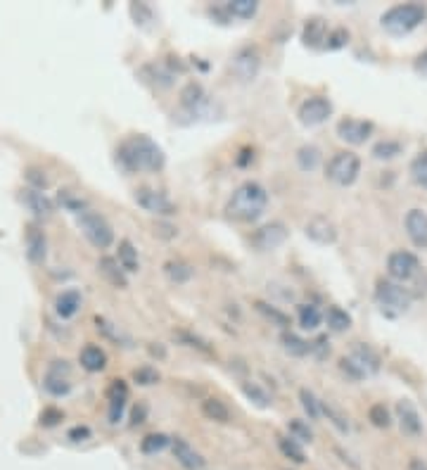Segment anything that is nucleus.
I'll use <instances>...</instances> for the list:
<instances>
[{
    "label": "nucleus",
    "mask_w": 427,
    "mask_h": 470,
    "mask_svg": "<svg viewBox=\"0 0 427 470\" xmlns=\"http://www.w3.org/2000/svg\"><path fill=\"white\" fill-rule=\"evenodd\" d=\"M116 164L126 174L159 171L166 164V155L147 135H131L116 147Z\"/></svg>",
    "instance_id": "f257e3e1"
},
{
    "label": "nucleus",
    "mask_w": 427,
    "mask_h": 470,
    "mask_svg": "<svg viewBox=\"0 0 427 470\" xmlns=\"http://www.w3.org/2000/svg\"><path fill=\"white\" fill-rule=\"evenodd\" d=\"M266 205H268L266 188L256 181H245L242 186H237L235 193L230 195L228 205H225V214H228L233 221L252 224V221L261 217Z\"/></svg>",
    "instance_id": "f03ea898"
},
{
    "label": "nucleus",
    "mask_w": 427,
    "mask_h": 470,
    "mask_svg": "<svg viewBox=\"0 0 427 470\" xmlns=\"http://www.w3.org/2000/svg\"><path fill=\"white\" fill-rule=\"evenodd\" d=\"M427 8L423 3H404L394 5L383 15V26L385 31H390L392 36H406L413 29H418L425 22Z\"/></svg>",
    "instance_id": "7ed1b4c3"
},
{
    "label": "nucleus",
    "mask_w": 427,
    "mask_h": 470,
    "mask_svg": "<svg viewBox=\"0 0 427 470\" xmlns=\"http://www.w3.org/2000/svg\"><path fill=\"white\" fill-rule=\"evenodd\" d=\"M76 224H79L83 238L93 247H98V250H107V247L114 243V231L112 226H109V221L102 217V214L93 212V209L81 212L79 217H76Z\"/></svg>",
    "instance_id": "20e7f679"
},
{
    "label": "nucleus",
    "mask_w": 427,
    "mask_h": 470,
    "mask_svg": "<svg viewBox=\"0 0 427 470\" xmlns=\"http://www.w3.org/2000/svg\"><path fill=\"white\" fill-rule=\"evenodd\" d=\"M375 302L390 313H404L413 302V292L390 278H380L375 285Z\"/></svg>",
    "instance_id": "39448f33"
},
{
    "label": "nucleus",
    "mask_w": 427,
    "mask_h": 470,
    "mask_svg": "<svg viewBox=\"0 0 427 470\" xmlns=\"http://www.w3.org/2000/svg\"><path fill=\"white\" fill-rule=\"evenodd\" d=\"M359 174H361V157L354 152H338L326 167L328 181H333L335 186H342V188L356 183Z\"/></svg>",
    "instance_id": "423d86ee"
},
{
    "label": "nucleus",
    "mask_w": 427,
    "mask_h": 470,
    "mask_svg": "<svg viewBox=\"0 0 427 470\" xmlns=\"http://www.w3.org/2000/svg\"><path fill=\"white\" fill-rule=\"evenodd\" d=\"M420 271L423 269H420L418 257L406 250L392 252L390 257H387V273H390V280H394V283H401V285L409 283V280L418 278Z\"/></svg>",
    "instance_id": "0eeeda50"
},
{
    "label": "nucleus",
    "mask_w": 427,
    "mask_h": 470,
    "mask_svg": "<svg viewBox=\"0 0 427 470\" xmlns=\"http://www.w3.org/2000/svg\"><path fill=\"white\" fill-rule=\"evenodd\" d=\"M71 366L64 358H55L48 363L43 375V387L53 397H67L71 392Z\"/></svg>",
    "instance_id": "6e6552de"
},
{
    "label": "nucleus",
    "mask_w": 427,
    "mask_h": 470,
    "mask_svg": "<svg viewBox=\"0 0 427 470\" xmlns=\"http://www.w3.org/2000/svg\"><path fill=\"white\" fill-rule=\"evenodd\" d=\"M230 69L240 81H254L259 69H261V52L256 45H245L233 55Z\"/></svg>",
    "instance_id": "1a4fd4ad"
},
{
    "label": "nucleus",
    "mask_w": 427,
    "mask_h": 470,
    "mask_svg": "<svg viewBox=\"0 0 427 470\" xmlns=\"http://www.w3.org/2000/svg\"><path fill=\"white\" fill-rule=\"evenodd\" d=\"M287 235L290 231L283 221H271V224H264L261 228H256L249 240L259 252H273L287 240Z\"/></svg>",
    "instance_id": "9d476101"
},
{
    "label": "nucleus",
    "mask_w": 427,
    "mask_h": 470,
    "mask_svg": "<svg viewBox=\"0 0 427 470\" xmlns=\"http://www.w3.org/2000/svg\"><path fill=\"white\" fill-rule=\"evenodd\" d=\"M135 202H138V207H142L145 212L157 214V217H173V214L178 212L176 205H173L164 193L152 191V188H138V191H135Z\"/></svg>",
    "instance_id": "9b49d317"
},
{
    "label": "nucleus",
    "mask_w": 427,
    "mask_h": 470,
    "mask_svg": "<svg viewBox=\"0 0 427 470\" xmlns=\"http://www.w3.org/2000/svg\"><path fill=\"white\" fill-rule=\"evenodd\" d=\"M330 114H333V102L323 95H314L304 100L299 104V112H297L304 126H318V123L330 119Z\"/></svg>",
    "instance_id": "f8f14e48"
},
{
    "label": "nucleus",
    "mask_w": 427,
    "mask_h": 470,
    "mask_svg": "<svg viewBox=\"0 0 427 470\" xmlns=\"http://www.w3.org/2000/svg\"><path fill=\"white\" fill-rule=\"evenodd\" d=\"M373 121L366 119H342L338 123V135L342 140L352 143V145H364L373 133Z\"/></svg>",
    "instance_id": "ddd939ff"
},
{
    "label": "nucleus",
    "mask_w": 427,
    "mask_h": 470,
    "mask_svg": "<svg viewBox=\"0 0 427 470\" xmlns=\"http://www.w3.org/2000/svg\"><path fill=\"white\" fill-rule=\"evenodd\" d=\"M406 233H409L411 243L420 247V250H427V212L425 209H411L404 219Z\"/></svg>",
    "instance_id": "4468645a"
},
{
    "label": "nucleus",
    "mask_w": 427,
    "mask_h": 470,
    "mask_svg": "<svg viewBox=\"0 0 427 470\" xmlns=\"http://www.w3.org/2000/svg\"><path fill=\"white\" fill-rule=\"evenodd\" d=\"M24 247H27V257H29L31 264H43L45 254H48V240H45V233L36 224L27 226Z\"/></svg>",
    "instance_id": "2eb2a0df"
},
{
    "label": "nucleus",
    "mask_w": 427,
    "mask_h": 470,
    "mask_svg": "<svg viewBox=\"0 0 427 470\" xmlns=\"http://www.w3.org/2000/svg\"><path fill=\"white\" fill-rule=\"evenodd\" d=\"M397 418H399L401 430H404L406 435H411V437L423 435V418H420L418 409L413 406L409 399L397 402Z\"/></svg>",
    "instance_id": "dca6fc26"
},
{
    "label": "nucleus",
    "mask_w": 427,
    "mask_h": 470,
    "mask_svg": "<svg viewBox=\"0 0 427 470\" xmlns=\"http://www.w3.org/2000/svg\"><path fill=\"white\" fill-rule=\"evenodd\" d=\"M304 233H307L309 240H314L318 245H333L338 240V228L326 217H314L304 228Z\"/></svg>",
    "instance_id": "f3484780"
},
{
    "label": "nucleus",
    "mask_w": 427,
    "mask_h": 470,
    "mask_svg": "<svg viewBox=\"0 0 427 470\" xmlns=\"http://www.w3.org/2000/svg\"><path fill=\"white\" fill-rule=\"evenodd\" d=\"M107 397H109V423L116 426V423L124 418V411H126V397H128V387L124 380H114L109 385L107 390Z\"/></svg>",
    "instance_id": "a211bd4d"
},
{
    "label": "nucleus",
    "mask_w": 427,
    "mask_h": 470,
    "mask_svg": "<svg viewBox=\"0 0 427 470\" xmlns=\"http://www.w3.org/2000/svg\"><path fill=\"white\" fill-rule=\"evenodd\" d=\"M328 34H330V31H328L326 19L314 17V19H309V22L304 24V29H302V43L307 45V48H311V50L326 48Z\"/></svg>",
    "instance_id": "6ab92c4d"
},
{
    "label": "nucleus",
    "mask_w": 427,
    "mask_h": 470,
    "mask_svg": "<svg viewBox=\"0 0 427 470\" xmlns=\"http://www.w3.org/2000/svg\"><path fill=\"white\" fill-rule=\"evenodd\" d=\"M22 202L36 214L38 219H48L50 214L55 212L53 200H50L48 195L41 193V191H34V188H24V191H22Z\"/></svg>",
    "instance_id": "aec40b11"
},
{
    "label": "nucleus",
    "mask_w": 427,
    "mask_h": 470,
    "mask_svg": "<svg viewBox=\"0 0 427 470\" xmlns=\"http://www.w3.org/2000/svg\"><path fill=\"white\" fill-rule=\"evenodd\" d=\"M352 361L359 366L361 370H364L366 375H373L380 370V356L375 354V349L371 344H364V342H356L354 349H352Z\"/></svg>",
    "instance_id": "412c9836"
},
{
    "label": "nucleus",
    "mask_w": 427,
    "mask_h": 470,
    "mask_svg": "<svg viewBox=\"0 0 427 470\" xmlns=\"http://www.w3.org/2000/svg\"><path fill=\"white\" fill-rule=\"evenodd\" d=\"M171 449H173V456H176V461L185 470H202L204 468V459L185 440H180V437L171 440Z\"/></svg>",
    "instance_id": "4be33fe9"
},
{
    "label": "nucleus",
    "mask_w": 427,
    "mask_h": 470,
    "mask_svg": "<svg viewBox=\"0 0 427 470\" xmlns=\"http://www.w3.org/2000/svg\"><path fill=\"white\" fill-rule=\"evenodd\" d=\"M81 309V292L79 290H64L57 295L55 299V313L62 318V321H69L74 318Z\"/></svg>",
    "instance_id": "5701e85b"
},
{
    "label": "nucleus",
    "mask_w": 427,
    "mask_h": 470,
    "mask_svg": "<svg viewBox=\"0 0 427 470\" xmlns=\"http://www.w3.org/2000/svg\"><path fill=\"white\" fill-rule=\"evenodd\" d=\"M79 361L88 373H100V370H105V366H107V354L98 347V344H86L79 354Z\"/></svg>",
    "instance_id": "b1692460"
},
{
    "label": "nucleus",
    "mask_w": 427,
    "mask_h": 470,
    "mask_svg": "<svg viewBox=\"0 0 427 470\" xmlns=\"http://www.w3.org/2000/svg\"><path fill=\"white\" fill-rule=\"evenodd\" d=\"M98 271L105 276L109 283L114 287H126L128 285V278H126V271L119 266V261L112 259V257H102L98 261Z\"/></svg>",
    "instance_id": "393cba45"
},
{
    "label": "nucleus",
    "mask_w": 427,
    "mask_h": 470,
    "mask_svg": "<svg viewBox=\"0 0 427 470\" xmlns=\"http://www.w3.org/2000/svg\"><path fill=\"white\" fill-rule=\"evenodd\" d=\"M204 102H206V90L202 88V83L190 81L183 90H180V104H183L185 109H190V112L199 109Z\"/></svg>",
    "instance_id": "a878e982"
},
{
    "label": "nucleus",
    "mask_w": 427,
    "mask_h": 470,
    "mask_svg": "<svg viewBox=\"0 0 427 470\" xmlns=\"http://www.w3.org/2000/svg\"><path fill=\"white\" fill-rule=\"evenodd\" d=\"M280 344H283L285 354H290V356H307V354H311V342H307V339L299 337L292 330H285L283 332Z\"/></svg>",
    "instance_id": "bb28decb"
},
{
    "label": "nucleus",
    "mask_w": 427,
    "mask_h": 470,
    "mask_svg": "<svg viewBox=\"0 0 427 470\" xmlns=\"http://www.w3.org/2000/svg\"><path fill=\"white\" fill-rule=\"evenodd\" d=\"M116 261L126 273H133L140 269V261H138V250L133 247L131 240H121L119 243V252H116Z\"/></svg>",
    "instance_id": "cd10ccee"
},
{
    "label": "nucleus",
    "mask_w": 427,
    "mask_h": 470,
    "mask_svg": "<svg viewBox=\"0 0 427 470\" xmlns=\"http://www.w3.org/2000/svg\"><path fill=\"white\" fill-rule=\"evenodd\" d=\"M297 316H299V325L304 330H316L323 323V311L316 304H299Z\"/></svg>",
    "instance_id": "c85d7f7f"
},
{
    "label": "nucleus",
    "mask_w": 427,
    "mask_h": 470,
    "mask_svg": "<svg viewBox=\"0 0 427 470\" xmlns=\"http://www.w3.org/2000/svg\"><path fill=\"white\" fill-rule=\"evenodd\" d=\"M326 321H328V328L333 332H345L352 328V316H349L345 309H340V306H328Z\"/></svg>",
    "instance_id": "c756f323"
},
{
    "label": "nucleus",
    "mask_w": 427,
    "mask_h": 470,
    "mask_svg": "<svg viewBox=\"0 0 427 470\" xmlns=\"http://www.w3.org/2000/svg\"><path fill=\"white\" fill-rule=\"evenodd\" d=\"M202 414L214 423H228L230 421V409L225 406L221 399H204Z\"/></svg>",
    "instance_id": "7c9ffc66"
},
{
    "label": "nucleus",
    "mask_w": 427,
    "mask_h": 470,
    "mask_svg": "<svg viewBox=\"0 0 427 470\" xmlns=\"http://www.w3.org/2000/svg\"><path fill=\"white\" fill-rule=\"evenodd\" d=\"M164 273L169 276V280H173V283H187V280L192 278V266L190 264H185V261H180V259H176V261H166L164 264Z\"/></svg>",
    "instance_id": "2f4dec72"
},
{
    "label": "nucleus",
    "mask_w": 427,
    "mask_h": 470,
    "mask_svg": "<svg viewBox=\"0 0 427 470\" xmlns=\"http://www.w3.org/2000/svg\"><path fill=\"white\" fill-rule=\"evenodd\" d=\"M297 164L302 171H314L321 164V150L316 145H302L297 150Z\"/></svg>",
    "instance_id": "473e14b6"
},
{
    "label": "nucleus",
    "mask_w": 427,
    "mask_h": 470,
    "mask_svg": "<svg viewBox=\"0 0 427 470\" xmlns=\"http://www.w3.org/2000/svg\"><path fill=\"white\" fill-rule=\"evenodd\" d=\"M225 10H228L230 17L252 19V17L256 15L259 3H256V0H230V3H225Z\"/></svg>",
    "instance_id": "72a5a7b5"
},
{
    "label": "nucleus",
    "mask_w": 427,
    "mask_h": 470,
    "mask_svg": "<svg viewBox=\"0 0 427 470\" xmlns=\"http://www.w3.org/2000/svg\"><path fill=\"white\" fill-rule=\"evenodd\" d=\"M278 449L283 452L285 459H290L295 463L307 461V454H304V449L299 447V442H297L295 437H278Z\"/></svg>",
    "instance_id": "f704fd0d"
},
{
    "label": "nucleus",
    "mask_w": 427,
    "mask_h": 470,
    "mask_svg": "<svg viewBox=\"0 0 427 470\" xmlns=\"http://www.w3.org/2000/svg\"><path fill=\"white\" fill-rule=\"evenodd\" d=\"M411 179L418 183L420 188H427V147L413 157L411 162Z\"/></svg>",
    "instance_id": "c9c22d12"
},
{
    "label": "nucleus",
    "mask_w": 427,
    "mask_h": 470,
    "mask_svg": "<svg viewBox=\"0 0 427 470\" xmlns=\"http://www.w3.org/2000/svg\"><path fill=\"white\" fill-rule=\"evenodd\" d=\"M169 444H171L169 437L161 435V433H154V435H147L145 440L140 442V452L142 454H159V452H164Z\"/></svg>",
    "instance_id": "e433bc0d"
},
{
    "label": "nucleus",
    "mask_w": 427,
    "mask_h": 470,
    "mask_svg": "<svg viewBox=\"0 0 427 470\" xmlns=\"http://www.w3.org/2000/svg\"><path fill=\"white\" fill-rule=\"evenodd\" d=\"M321 414H323V416H328V421L333 423V426L338 428L340 433H349V421H347V416L342 414L340 409H335L333 404L321 402Z\"/></svg>",
    "instance_id": "4c0bfd02"
},
{
    "label": "nucleus",
    "mask_w": 427,
    "mask_h": 470,
    "mask_svg": "<svg viewBox=\"0 0 427 470\" xmlns=\"http://www.w3.org/2000/svg\"><path fill=\"white\" fill-rule=\"evenodd\" d=\"M401 143L397 140H380L373 145V157L375 159H394V157L401 155Z\"/></svg>",
    "instance_id": "58836bf2"
},
{
    "label": "nucleus",
    "mask_w": 427,
    "mask_h": 470,
    "mask_svg": "<svg viewBox=\"0 0 427 470\" xmlns=\"http://www.w3.org/2000/svg\"><path fill=\"white\" fill-rule=\"evenodd\" d=\"M299 402H302V409L307 411V416L311 418V421H318L321 418V402L316 399V394L311 390L302 387L299 390Z\"/></svg>",
    "instance_id": "ea45409f"
},
{
    "label": "nucleus",
    "mask_w": 427,
    "mask_h": 470,
    "mask_svg": "<svg viewBox=\"0 0 427 470\" xmlns=\"http://www.w3.org/2000/svg\"><path fill=\"white\" fill-rule=\"evenodd\" d=\"M242 392H245V397H247L249 402H254L256 406H261V409H266L268 404H271L268 394L261 387H259L256 382H242Z\"/></svg>",
    "instance_id": "a19ab883"
},
{
    "label": "nucleus",
    "mask_w": 427,
    "mask_h": 470,
    "mask_svg": "<svg viewBox=\"0 0 427 470\" xmlns=\"http://www.w3.org/2000/svg\"><path fill=\"white\" fill-rule=\"evenodd\" d=\"M60 205H62L64 209H69V212H74L76 217H79L81 212H86V209H88L86 200H81L79 195H74V193H69V191H60Z\"/></svg>",
    "instance_id": "79ce46f5"
},
{
    "label": "nucleus",
    "mask_w": 427,
    "mask_h": 470,
    "mask_svg": "<svg viewBox=\"0 0 427 470\" xmlns=\"http://www.w3.org/2000/svg\"><path fill=\"white\" fill-rule=\"evenodd\" d=\"M287 430H290V437H295L297 442H311L314 440L311 428H309L304 421H299V418H292V421L287 423Z\"/></svg>",
    "instance_id": "37998d69"
},
{
    "label": "nucleus",
    "mask_w": 427,
    "mask_h": 470,
    "mask_svg": "<svg viewBox=\"0 0 427 470\" xmlns=\"http://www.w3.org/2000/svg\"><path fill=\"white\" fill-rule=\"evenodd\" d=\"M368 418H371V423L375 428H390L392 426L390 411H387L385 404H373L371 411H368Z\"/></svg>",
    "instance_id": "c03bdc74"
},
{
    "label": "nucleus",
    "mask_w": 427,
    "mask_h": 470,
    "mask_svg": "<svg viewBox=\"0 0 427 470\" xmlns=\"http://www.w3.org/2000/svg\"><path fill=\"white\" fill-rule=\"evenodd\" d=\"M133 380L142 385V387H150V385L159 382V373H157V368H152V366H140V368L133 370Z\"/></svg>",
    "instance_id": "a18cd8bd"
},
{
    "label": "nucleus",
    "mask_w": 427,
    "mask_h": 470,
    "mask_svg": "<svg viewBox=\"0 0 427 470\" xmlns=\"http://www.w3.org/2000/svg\"><path fill=\"white\" fill-rule=\"evenodd\" d=\"M254 306H256V309L261 311L266 318H271L273 323H278V325H290V316H287V313H283V311H278L276 306H271V304H266V302H256Z\"/></svg>",
    "instance_id": "49530a36"
},
{
    "label": "nucleus",
    "mask_w": 427,
    "mask_h": 470,
    "mask_svg": "<svg viewBox=\"0 0 427 470\" xmlns=\"http://www.w3.org/2000/svg\"><path fill=\"white\" fill-rule=\"evenodd\" d=\"M347 43H349V31L340 26V29H335V31H330L328 34L326 48L328 50H340V48H345Z\"/></svg>",
    "instance_id": "de8ad7c7"
},
{
    "label": "nucleus",
    "mask_w": 427,
    "mask_h": 470,
    "mask_svg": "<svg viewBox=\"0 0 427 470\" xmlns=\"http://www.w3.org/2000/svg\"><path fill=\"white\" fill-rule=\"evenodd\" d=\"M27 181H29V188H34V191H43V188L48 186V176L36 167L27 169Z\"/></svg>",
    "instance_id": "09e8293b"
},
{
    "label": "nucleus",
    "mask_w": 427,
    "mask_h": 470,
    "mask_svg": "<svg viewBox=\"0 0 427 470\" xmlns=\"http://www.w3.org/2000/svg\"><path fill=\"white\" fill-rule=\"evenodd\" d=\"M64 418V414L60 409H53V406H48V409H43V414H41V426H45V428H53V426H57Z\"/></svg>",
    "instance_id": "8fccbe9b"
},
{
    "label": "nucleus",
    "mask_w": 427,
    "mask_h": 470,
    "mask_svg": "<svg viewBox=\"0 0 427 470\" xmlns=\"http://www.w3.org/2000/svg\"><path fill=\"white\" fill-rule=\"evenodd\" d=\"M178 337L183 339L187 347H195V349H199V351H204V354H211V347H206V342H204L202 337L190 335V332H178Z\"/></svg>",
    "instance_id": "3c124183"
},
{
    "label": "nucleus",
    "mask_w": 427,
    "mask_h": 470,
    "mask_svg": "<svg viewBox=\"0 0 427 470\" xmlns=\"http://www.w3.org/2000/svg\"><path fill=\"white\" fill-rule=\"evenodd\" d=\"M95 325H98V330L100 332H105V335L109 337V339H114V342H121V332H116L114 330V325L107 321V318H102V316H95Z\"/></svg>",
    "instance_id": "603ef678"
},
{
    "label": "nucleus",
    "mask_w": 427,
    "mask_h": 470,
    "mask_svg": "<svg viewBox=\"0 0 427 470\" xmlns=\"http://www.w3.org/2000/svg\"><path fill=\"white\" fill-rule=\"evenodd\" d=\"M340 368L345 370V373H347L349 378H354V380H361V378H366L364 370H361L359 366H356V363L352 361V358H347V356H345V358H340Z\"/></svg>",
    "instance_id": "864d4df0"
},
{
    "label": "nucleus",
    "mask_w": 427,
    "mask_h": 470,
    "mask_svg": "<svg viewBox=\"0 0 427 470\" xmlns=\"http://www.w3.org/2000/svg\"><path fill=\"white\" fill-rule=\"evenodd\" d=\"M67 437L71 442H86V440H90V428L88 426H76V428L69 430Z\"/></svg>",
    "instance_id": "5fc2aeb1"
},
{
    "label": "nucleus",
    "mask_w": 427,
    "mask_h": 470,
    "mask_svg": "<svg viewBox=\"0 0 427 470\" xmlns=\"http://www.w3.org/2000/svg\"><path fill=\"white\" fill-rule=\"evenodd\" d=\"M311 351H316L318 354V358H326L328 354H330V342H328V337L326 335H321L316 342H311Z\"/></svg>",
    "instance_id": "6e6d98bb"
},
{
    "label": "nucleus",
    "mask_w": 427,
    "mask_h": 470,
    "mask_svg": "<svg viewBox=\"0 0 427 470\" xmlns=\"http://www.w3.org/2000/svg\"><path fill=\"white\" fill-rule=\"evenodd\" d=\"M145 414H147V406H145V404H138V406L133 409L131 426H140V423H145Z\"/></svg>",
    "instance_id": "4d7b16f0"
},
{
    "label": "nucleus",
    "mask_w": 427,
    "mask_h": 470,
    "mask_svg": "<svg viewBox=\"0 0 427 470\" xmlns=\"http://www.w3.org/2000/svg\"><path fill=\"white\" fill-rule=\"evenodd\" d=\"M416 71H420V74H427V50L425 52H420V55L416 57Z\"/></svg>",
    "instance_id": "13d9d810"
},
{
    "label": "nucleus",
    "mask_w": 427,
    "mask_h": 470,
    "mask_svg": "<svg viewBox=\"0 0 427 470\" xmlns=\"http://www.w3.org/2000/svg\"><path fill=\"white\" fill-rule=\"evenodd\" d=\"M154 233L161 235V238H173V235H176V228L169 226V224H161V226H159V231H154Z\"/></svg>",
    "instance_id": "bf43d9fd"
},
{
    "label": "nucleus",
    "mask_w": 427,
    "mask_h": 470,
    "mask_svg": "<svg viewBox=\"0 0 427 470\" xmlns=\"http://www.w3.org/2000/svg\"><path fill=\"white\" fill-rule=\"evenodd\" d=\"M240 155H242V157H237V167H245L249 159H254V152H252V150H242Z\"/></svg>",
    "instance_id": "052dcab7"
},
{
    "label": "nucleus",
    "mask_w": 427,
    "mask_h": 470,
    "mask_svg": "<svg viewBox=\"0 0 427 470\" xmlns=\"http://www.w3.org/2000/svg\"><path fill=\"white\" fill-rule=\"evenodd\" d=\"M409 470H427V466L420 459H411L409 461Z\"/></svg>",
    "instance_id": "680f3d73"
}]
</instances>
